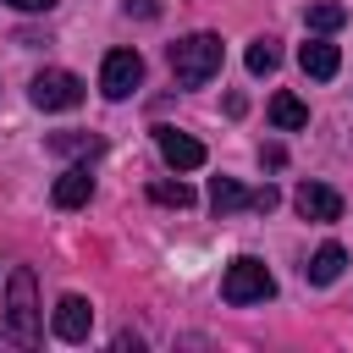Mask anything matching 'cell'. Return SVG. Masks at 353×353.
<instances>
[{"label":"cell","instance_id":"6da1fadb","mask_svg":"<svg viewBox=\"0 0 353 353\" xmlns=\"http://www.w3.org/2000/svg\"><path fill=\"white\" fill-rule=\"evenodd\" d=\"M0 325H6V336H11L17 347H39V336H44V320H39V281H33L28 265H17L11 281H6V314H0Z\"/></svg>","mask_w":353,"mask_h":353},{"label":"cell","instance_id":"7a4b0ae2","mask_svg":"<svg viewBox=\"0 0 353 353\" xmlns=\"http://www.w3.org/2000/svg\"><path fill=\"white\" fill-rule=\"evenodd\" d=\"M221 61H226V50H221L215 33H188V39L171 44V77H176L182 88H204V83L221 72Z\"/></svg>","mask_w":353,"mask_h":353},{"label":"cell","instance_id":"3957f363","mask_svg":"<svg viewBox=\"0 0 353 353\" xmlns=\"http://www.w3.org/2000/svg\"><path fill=\"white\" fill-rule=\"evenodd\" d=\"M276 292V276L265 270V259H254V254H243V259H232L226 265V276H221V298L226 303H265Z\"/></svg>","mask_w":353,"mask_h":353},{"label":"cell","instance_id":"277c9868","mask_svg":"<svg viewBox=\"0 0 353 353\" xmlns=\"http://www.w3.org/2000/svg\"><path fill=\"white\" fill-rule=\"evenodd\" d=\"M138 83H143V55H138V50H110L105 66H99V88H105V99H127Z\"/></svg>","mask_w":353,"mask_h":353},{"label":"cell","instance_id":"5b68a950","mask_svg":"<svg viewBox=\"0 0 353 353\" xmlns=\"http://www.w3.org/2000/svg\"><path fill=\"white\" fill-rule=\"evenodd\" d=\"M28 94L39 110H72V105H83V77L77 72H39Z\"/></svg>","mask_w":353,"mask_h":353},{"label":"cell","instance_id":"8992f818","mask_svg":"<svg viewBox=\"0 0 353 353\" xmlns=\"http://www.w3.org/2000/svg\"><path fill=\"white\" fill-rule=\"evenodd\" d=\"M154 143H160V160L171 171H199L204 165V143L188 138V132H176V127H154Z\"/></svg>","mask_w":353,"mask_h":353},{"label":"cell","instance_id":"52a82bcc","mask_svg":"<svg viewBox=\"0 0 353 353\" xmlns=\"http://www.w3.org/2000/svg\"><path fill=\"white\" fill-rule=\"evenodd\" d=\"M50 325H55V336H61V342H88V331H94V309H88V298L66 292V298L55 303Z\"/></svg>","mask_w":353,"mask_h":353},{"label":"cell","instance_id":"ba28073f","mask_svg":"<svg viewBox=\"0 0 353 353\" xmlns=\"http://www.w3.org/2000/svg\"><path fill=\"white\" fill-rule=\"evenodd\" d=\"M292 204H298L303 221H336V215H342V193L325 188V182H303V188L292 193Z\"/></svg>","mask_w":353,"mask_h":353},{"label":"cell","instance_id":"9c48e42d","mask_svg":"<svg viewBox=\"0 0 353 353\" xmlns=\"http://www.w3.org/2000/svg\"><path fill=\"white\" fill-rule=\"evenodd\" d=\"M50 199H55L61 210H77V204H88V199H94V176H88V165H72V171H61V176H55V188H50Z\"/></svg>","mask_w":353,"mask_h":353},{"label":"cell","instance_id":"30bf717a","mask_svg":"<svg viewBox=\"0 0 353 353\" xmlns=\"http://www.w3.org/2000/svg\"><path fill=\"white\" fill-rule=\"evenodd\" d=\"M298 66H303L309 77H320V83H325V77H336V66H342V50H336V44H325V39H309V44L298 50Z\"/></svg>","mask_w":353,"mask_h":353},{"label":"cell","instance_id":"8fae6325","mask_svg":"<svg viewBox=\"0 0 353 353\" xmlns=\"http://www.w3.org/2000/svg\"><path fill=\"white\" fill-rule=\"evenodd\" d=\"M342 265H347V254H342V243H320V248H314V259L303 265V276H309L314 287H331V281L342 276Z\"/></svg>","mask_w":353,"mask_h":353},{"label":"cell","instance_id":"7c38bea8","mask_svg":"<svg viewBox=\"0 0 353 353\" xmlns=\"http://www.w3.org/2000/svg\"><path fill=\"white\" fill-rule=\"evenodd\" d=\"M210 204H215V215H232V210H254V193L237 176H215L210 182Z\"/></svg>","mask_w":353,"mask_h":353},{"label":"cell","instance_id":"4fadbf2b","mask_svg":"<svg viewBox=\"0 0 353 353\" xmlns=\"http://www.w3.org/2000/svg\"><path fill=\"white\" fill-rule=\"evenodd\" d=\"M270 121H276L281 132H298V127H309V105H303L298 94H276V99H270Z\"/></svg>","mask_w":353,"mask_h":353},{"label":"cell","instance_id":"5bb4252c","mask_svg":"<svg viewBox=\"0 0 353 353\" xmlns=\"http://www.w3.org/2000/svg\"><path fill=\"white\" fill-rule=\"evenodd\" d=\"M105 138L99 132H50V154H99Z\"/></svg>","mask_w":353,"mask_h":353},{"label":"cell","instance_id":"9a60e30c","mask_svg":"<svg viewBox=\"0 0 353 353\" xmlns=\"http://www.w3.org/2000/svg\"><path fill=\"white\" fill-rule=\"evenodd\" d=\"M303 22H309V28H314V33H336V28H342V22H347V11H342V6H336V0H314V6H309V11H303Z\"/></svg>","mask_w":353,"mask_h":353},{"label":"cell","instance_id":"2e32d148","mask_svg":"<svg viewBox=\"0 0 353 353\" xmlns=\"http://www.w3.org/2000/svg\"><path fill=\"white\" fill-rule=\"evenodd\" d=\"M276 66H281V50H276V39H254V44H248V72H254V77H270Z\"/></svg>","mask_w":353,"mask_h":353},{"label":"cell","instance_id":"e0dca14e","mask_svg":"<svg viewBox=\"0 0 353 353\" xmlns=\"http://www.w3.org/2000/svg\"><path fill=\"white\" fill-rule=\"evenodd\" d=\"M149 199H154V204H171V210H188V204H193V188H188V182H154Z\"/></svg>","mask_w":353,"mask_h":353},{"label":"cell","instance_id":"ac0fdd59","mask_svg":"<svg viewBox=\"0 0 353 353\" xmlns=\"http://www.w3.org/2000/svg\"><path fill=\"white\" fill-rule=\"evenodd\" d=\"M259 160H265V165H281V160H287V149H281V143H265V149H259Z\"/></svg>","mask_w":353,"mask_h":353},{"label":"cell","instance_id":"d6986e66","mask_svg":"<svg viewBox=\"0 0 353 353\" xmlns=\"http://www.w3.org/2000/svg\"><path fill=\"white\" fill-rule=\"evenodd\" d=\"M6 6H11V11H50L55 0H6Z\"/></svg>","mask_w":353,"mask_h":353},{"label":"cell","instance_id":"ffe728a7","mask_svg":"<svg viewBox=\"0 0 353 353\" xmlns=\"http://www.w3.org/2000/svg\"><path fill=\"white\" fill-rule=\"evenodd\" d=\"M127 11H138V17H160V6H154V0H127Z\"/></svg>","mask_w":353,"mask_h":353}]
</instances>
